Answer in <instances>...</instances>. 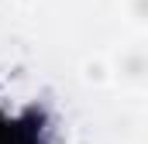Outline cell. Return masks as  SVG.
Masks as SVG:
<instances>
[{
    "label": "cell",
    "mask_w": 148,
    "mask_h": 144,
    "mask_svg": "<svg viewBox=\"0 0 148 144\" xmlns=\"http://www.w3.org/2000/svg\"><path fill=\"white\" fill-rule=\"evenodd\" d=\"M35 137H38L35 117L17 120V124H10V120L0 117V144H35Z\"/></svg>",
    "instance_id": "1"
}]
</instances>
